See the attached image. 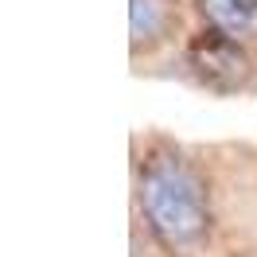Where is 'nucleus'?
Returning <instances> with one entry per match:
<instances>
[{"mask_svg": "<svg viewBox=\"0 0 257 257\" xmlns=\"http://www.w3.org/2000/svg\"><path fill=\"white\" fill-rule=\"evenodd\" d=\"M133 222L164 257H214L226 241L218 148L145 128L133 137Z\"/></svg>", "mask_w": 257, "mask_h": 257, "instance_id": "nucleus-1", "label": "nucleus"}, {"mask_svg": "<svg viewBox=\"0 0 257 257\" xmlns=\"http://www.w3.org/2000/svg\"><path fill=\"white\" fill-rule=\"evenodd\" d=\"M214 257H257V245H249V241H238V238H226L222 249Z\"/></svg>", "mask_w": 257, "mask_h": 257, "instance_id": "nucleus-7", "label": "nucleus"}, {"mask_svg": "<svg viewBox=\"0 0 257 257\" xmlns=\"http://www.w3.org/2000/svg\"><path fill=\"white\" fill-rule=\"evenodd\" d=\"M195 28L191 0H128V63L137 74H160Z\"/></svg>", "mask_w": 257, "mask_h": 257, "instance_id": "nucleus-3", "label": "nucleus"}, {"mask_svg": "<svg viewBox=\"0 0 257 257\" xmlns=\"http://www.w3.org/2000/svg\"><path fill=\"white\" fill-rule=\"evenodd\" d=\"M160 78H176L210 97H257V47L195 24L183 47L160 66Z\"/></svg>", "mask_w": 257, "mask_h": 257, "instance_id": "nucleus-2", "label": "nucleus"}, {"mask_svg": "<svg viewBox=\"0 0 257 257\" xmlns=\"http://www.w3.org/2000/svg\"><path fill=\"white\" fill-rule=\"evenodd\" d=\"M133 257H164L160 249H156V241L148 238L137 222H133Z\"/></svg>", "mask_w": 257, "mask_h": 257, "instance_id": "nucleus-6", "label": "nucleus"}, {"mask_svg": "<svg viewBox=\"0 0 257 257\" xmlns=\"http://www.w3.org/2000/svg\"><path fill=\"white\" fill-rule=\"evenodd\" d=\"M226 238L257 245V148H218Z\"/></svg>", "mask_w": 257, "mask_h": 257, "instance_id": "nucleus-4", "label": "nucleus"}, {"mask_svg": "<svg viewBox=\"0 0 257 257\" xmlns=\"http://www.w3.org/2000/svg\"><path fill=\"white\" fill-rule=\"evenodd\" d=\"M195 24L257 47V0H191Z\"/></svg>", "mask_w": 257, "mask_h": 257, "instance_id": "nucleus-5", "label": "nucleus"}]
</instances>
